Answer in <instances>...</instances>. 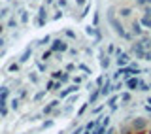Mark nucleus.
Instances as JSON below:
<instances>
[{
    "label": "nucleus",
    "instance_id": "f257e3e1",
    "mask_svg": "<svg viewBox=\"0 0 151 134\" xmlns=\"http://www.w3.org/2000/svg\"><path fill=\"white\" fill-rule=\"evenodd\" d=\"M113 134H151V119L149 117H130L123 121Z\"/></svg>",
    "mask_w": 151,
    "mask_h": 134
}]
</instances>
